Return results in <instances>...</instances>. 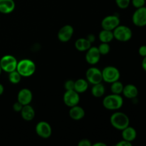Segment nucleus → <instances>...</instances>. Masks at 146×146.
Here are the masks:
<instances>
[{"label":"nucleus","instance_id":"1","mask_svg":"<svg viewBox=\"0 0 146 146\" xmlns=\"http://www.w3.org/2000/svg\"><path fill=\"white\" fill-rule=\"evenodd\" d=\"M123 105V98L120 94L108 95L103 100V106L109 111L119 110Z\"/></svg>","mask_w":146,"mask_h":146},{"label":"nucleus","instance_id":"2","mask_svg":"<svg viewBox=\"0 0 146 146\" xmlns=\"http://www.w3.org/2000/svg\"><path fill=\"white\" fill-rule=\"evenodd\" d=\"M110 123L114 128L123 131L130 124V119L128 115L123 112H115L110 118Z\"/></svg>","mask_w":146,"mask_h":146},{"label":"nucleus","instance_id":"3","mask_svg":"<svg viewBox=\"0 0 146 146\" xmlns=\"http://www.w3.org/2000/svg\"><path fill=\"white\" fill-rule=\"evenodd\" d=\"M17 71L22 77H29L35 73V63L31 59L24 58L18 61L17 66Z\"/></svg>","mask_w":146,"mask_h":146},{"label":"nucleus","instance_id":"4","mask_svg":"<svg viewBox=\"0 0 146 146\" xmlns=\"http://www.w3.org/2000/svg\"><path fill=\"white\" fill-rule=\"evenodd\" d=\"M113 34L114 38L121 42L128 41L133 36L132 30L129 27L120 24L113 31Z\"/></svg>","mask_w":146,"mask_h":146},{"label":"nucleus","instance_id":"5","mask_svg":"<svg viewBox=\"0 0 146 146\" xmlns=\"http://www.w3.org/2000/svg\"><path fill=\"white\" fill-rule=\"evenodd\" d=\"M101 72H102L103 81L106 83H109V84H112L115 81H118L121 76L119 70L116 67L113 66L105 67L101 71Z\"/></svg>","mask_w":146,"mask_h":146},{"label":"nucleus","instance_id":"6","mask_svg":"<svg viewBox=\"0 0 146 146\" xmlns=\"http://www.w3.org/2000/svg\"><path fill=\"white\" fill-rule=\"evenodd\" d=\"M17 63H18L17 59L12 55H5L1 57L0 59L1 69L8 74L17 70Z\"/></svg>","mask_w":146,"mask_h":146},{"label":"nucleus","instance_id":"7","mask_svg":"<svg viewBox=\"0 0 146 146\" xmlns=\"http://www.w3.org/2000/svg\"><path fill=\"white\" fill-rule=\"evenodd\" d=\"M132 21L138 27H144L146 26V7L136 9L132 16Z\"/></svg>","mask_w":146,"mask_h":146},{"label":"nucleus","instance_id":"8","mask_svg":"<svg viewBox=\"0 0 146 146\" xmlns=\"http://www.w3.org/2000/svg\"><path fill=\"white\" fill-rule=\"evenodd\" d=\"M86 77L87 81L92 85L99 84L103 81L102 72L96 67H91L88 68L86 73Z\"/></svg>","mask_w":146,"mask_h":146},{"label":"nucleus","instance_id":"9","mask_svg":"<svg viewBox=\"0 0 146 146\" xmlns=\"http://www.w3.org/2000/svg\"><path fill=\"white\" fill-rule=\"evenodd\" d=\"M64 103L66 106L71 107L78 105L80 101V96L75 90H68L66 91L63 97Z\"/></svg>","mask_w":146,"mask_h":146},{"label":"nucleus","instance_id":"10","mask_svg":"<svg viewBox=\"0 0 146 146\" xmlns=\"http://www.w3.org/2000/svg\"><path fill=\"white\" fill-rule=\"evenodd\" d=\"M36 133L41 138L46 139L51 135L52 129L48 123L46 121H40L36 124L35 128Z\"/></svg>","mask_w":146,"mask_h":146},{"label":"nucleus","instance_id":"11","mask_svg":"<svg viewBox=\"0 0 146 146\" xmlns=\"http://www.w3.org/2000/svg\"><path fill=\"white\" fill-rule=\"evenodd\" d=\"M120 24V19L116 15H109L104 18L101 21L103 29L113 31Z\"/></svg>","mask_w":146,"mask_h":146},{"label":"nucleus","instance_id":"12","mask_svg":"<svg viewBox=\"0 0 146 146\" xmlns=\"http://www.w3.org/2000/svg\"><path fill=\"white\" fill-rule=\"evenodd\" d=\"M74 33V27L69 24H66L60 29L59 31H58L57 36L58 40L61 42H68L72 38Z\"/></svg>","mask_w":146,"mask_h":146},{"label":"nucleus","instance_id":"13","mask_svg":"<svg viewBox=\"0 0 146 146\" xmlns=\"http://www.w3.org/2000/svg\"><path fill=\"white\" fill-rule=\"evenodd\" d=\"M101 54L98 49V47L91 46L86 51V61L90 65H96L98 64L101 58Z\"/></svg>","mask_w":146,"mask_h":146},{"label":"nucleus","instance_id":"14","mask_svg":"<svg viewBox=\"0 0 146 146\" xmlns=\"http://www.w3.org/2000/svg\"><path fill=\"white\" fill-rule=\"evenodd\" d=\"M32 98V92L29 88H22L19 91L17 95V101H19L23 106L29 105L31 104Z\"/></svg>","mask_w":146,"mask_h":146},{"label":"nucleus","instance_id":"15","mask_svg":"<svg viewBox=\"0 0 146 146\" xmlns=\"http://www.w3.org/2000/svg\"><path fill=\"white\" fill-rule=\"evenodd\" d=\"M122 94L125 98L134 99L138 96V89L133 84H127L124 86Z\"/></svg>","mask_w":146,"mask_h":146},{"label":"nucleus","instance_id":"16","mask_svg":"<svg viewBox=\"0 0 146 146\" xmlns=\"http://www.w3.org/2000/svg\"><path fill=\"white\" fill-rule=\"evenodd\" d=\"M69 116L74 121H80L85 116V111L78 105L70 108Z\"/></svg>","mask_w":146,"mask_h":146},{"label":"nucleus","instance_id":"17","mask_svg":"<svg viewBox=\"0 0 146 146\" xmlns=\"http://www.w3.org/2000/svg\"><path fill=\"white\" fill-rule=\"evenodd\" d=\"M16 4L14 0H0V13L10 14L15 9Z\"/></svg>","mask_w":146,"mask_h":146},{"label":"nucleus","instance_id":"18","mask_svg":"<svg viewBox=\"0 0 146 146\" xmlns=\"http://www.w3.org/2000/svg\"><path fill=\"white\" fill-rule=\"evenodd\" d=\"M21 113V118L27 121H31L35 117V111L34 108L30 104L29 105L23 106V108L21 111H20Z\"/></svg>","mask_w":146,"mask_h":146},{"label":"nucleus","instance_id":"19","mask_svg":"<svg viewBox=\"0 0 146 146\" xmlns=\"http://www.w3.org/2000/svg\"><path fill=\"white\" fill-rule=\"evenodd\" d=\"M122 131V138L123 140L132 143L135 140L137 137V132L133 127L128 125Z\"/></svg>","mask_w":146,"mask_h":146},{"label":"nucleus","instance_id":"20","mask_svg":"<svg viewBox=\"0 0 146 146\" xmlns=\"http://www.w3.org/2000/svg\"><path fill=\"white\" fill-rule=\"evenodd\" d=\"M88 84L89 83L87 81V80L79 78L74 81V90L78 94H82L88 90Z\"/></svg>","mask_w":146,"mask_h":146},{"label":"nucleus","instance_id":"21","mask_svg":"<svg viewBox=\"0 0 146 146\" xmlns=\"http://www.w3.org/2000/svg\"><path fill=\"white\" fill-rule=\"evenodd\" d=\"M91 46V43L86 38H80L75 42V48L78 51H86Z\"/></svg>","mask_w":146,"mask_h":146},{"label":"nucleus","instance_id":"22","mask_svg":"<svg viewBox=\"0 0 146 146\" xmlns=\"http://www.w3.org/2000/svg\"><path fill=\"white\" fill-rule=\"evenodd\" d=\"M98 38L102 43H110L114 39L113 31L103 29L98 34Z\"/></svg>","mask_w":146,"mask_h":146},{"label":"nucleus","instance_id":"23","mask_svg":"<svg viewBox=\"0 0 146 146\" xmlns=\"http://www.w3.org/2000/svg\"><path fill=\"white\" fill-rule=\"evenodd\" d=\"M91 94L93 96L96 98H101L105 94V86L104 84L99 83V84H94L93 85L92 88H91Z\"/></svg>","mask_w":146,"mask_h":146},{"label":"nucleus","instance_id":"24","mask_svg":"<svg viewBox=\"0 0 146 146\" xmlns=\"http://www.w3.org/2000/svg\"><path fill=\"white\" fill-rule=\"evenodd\" d=\"M123 84L118 80V81H116L111 84V91L112 94H120L121 95L123 92Z\"/></svg>","mask_w":146,"mask_h":146},{"label":"nucleus","instance_id":"25","mask_svg":"<svg viewBox=\"0 0 146 146\" xmlns=\"http://www.w3.org/2000/svg\"><path fill=\"white\" fill-rule=\"evenodd\" d=\"M21 77L22 76L20 75V74L17 70L9 73V80L13 84H19L21 81Z\"/></svg>","mask_w":146,"mask_h":146},{"label":"nucleus","instance_id":"26","mask_svg":"<svg viewBox=\"0 0 146 146\" xmlns=\"http://www.w3.org/2000/svg\"><path fill=\"white\" fill-rule=\"evenodd\" d=\"M98 49L101 55H107L110 52L111 47L108 43H102L98 46Z\"/></svg>","mask_w":146,"mask_h":146},{"label":"nucleus","instance_id":"27","mask_svg":"<svg viewBox=\"0 0 146 146\" xmlns=\"http://www.w3.org/2000/svg\"><path fill=\"white\" fill-rule=\"evenodd\" d=\"M116 5L121 9H125L129 7L131 0H115Z\"/></svg>","mask_w":146,"mask_h":146},{"label":"nucleus","instance_id":"28","mask_svg":"<svg viewBox=\"0 0 146 146\" xmlns=\"http://www.w3.org/2000/svg\"><path fill=\"white\" fill-rule=\"evenodd\" d=\"M131 3L135 9H138L145 6V0H131Z\"/></svg>","mask_w":146,"mask_h":146},{"label":"nucleus","instance_id":"29","mask_svg":"<svg viewBox=\"0 0 146 146\" xmlns=\"http://www.w3.org/2000/svg\"><path fill=\"white\" fill-rule=\"evenodd\" d=\"M64 88L66 91L68 90H74V81L73 80H68L64 84Z\"/></svg>","mask_w":146,"mask_h":146},{"label":"nucleus","instance_id":"30","mask_svg":"<svg viewBox=\"0 0 146 146\" xmlns=\"http://www.w3.org/2000/svg\"><path fill=\"white\" fill-rule=\"evenodd\" d=\"M78 146H91L92 145V143L90 141V140L88 139H82L78 142Z\"/></svg>","mask_w":146,"mask_h":146},{"label":"nucleus","instance_id":"31","mask_svg":"<svg viewBox=\"0 0 146 146\" xmlns=\"http://www.w3.org/2000/svg\"><path fill=\"white\" fill-rule=\"evenodd\" d=\"M23 108V105L21 104H20L19 101L14 103V105H13V110H14L15 112H20L21 111Z\"/></svg>","mask_w":146,"mask_h":146},{"label":"nucleus","instance_id":"32","mask_svg":"<svg viewBox=\"0 0 146 146\" xmlns=\"http://www.w3.org/2000/svg\"><path fill=\"white\" fill-rule=\"evenodd\" d=\"M138 54L141 56H142L143 58L145 57L146 56V45H143L141 46H140L139 49H138Z\"/></svg>","mask_w":146,"mask_h":146},{"label":"nucleus","instance_id":"33","mask_svg":"<svg viewBox=\"0 0 146 146\" xmlns=\"http://www.w3.org/2000/svg\"><path fill=\"white\" fill-rule=\"evenodd\" d=\"M115 145L116 146H131L132 145V143L123 139L122 141L118 142Z\"/></svg>","mask_w":146,"mask_h":146},{"label":"nucleus","instance_id":"34","mask_svg":"<svg viewBox=\"0 0 146 146\" xmlns=\"http://www.w3.org/2000/svg\"><path fill=\"white\" fill-rule=\"evenodd\" d=\"M86 38L90 41V42L91 43V44H92V43H94L96 40V37L94 34H88V35L87 36Z\"/></svg>","mask_w":146,"mask_h":146},{"label":"nucleus","instance_id":"35","mask_svg":"<svg viewBox=\"0 0 146 146\" xmlns=\"http://www.w3.org/2000/svg\"><path fill=\"white\" fill-rule=\"evenodd\" d=\"M141 66H142L143 69L146 72V56L145 57H143V58L142 63H141Z\"/></svg>","mask_w":146,"mask_h":146},{"label":"nucleus","instance_id":"36","mask_svg":"<svg viewBox=\"0 0 146 146\" xmlns=\"http://www.w3.org/2000/svg\"><path fill=\"white\" fill-rule=\"evenodd\" d=\"M4 91V86L2 85L1 84H0V96H1L3 94Z\"/></svg>","mask_w":146,"mask_h":146},{"label":"nucleus","instance_id":"37","mask_svg":"<svg viewBox=\"0 0 146 146\" xmlns=\"http://www.w3.org/2000/svg\"><path fill=\"white\" fill-rule=\"evenodd\" d=\"M94 146H106V143H96L94 144V145H92Z\"/></svg>","mask_w":146,"mask_h":146},{"label":"nucleus","instance_id":"38","mask_svg":"<svg viewBox=\"0 0 146 146\" xmlns=\"http://www.w3.org/2000/svg\"><path fill=\"white\" fill-rule=\"evenodd\" d=\"M1 71H2V69H1V65H0V75H1Z\"/></svg>","mask_w":146,"mask_h":146}]
</instances>
